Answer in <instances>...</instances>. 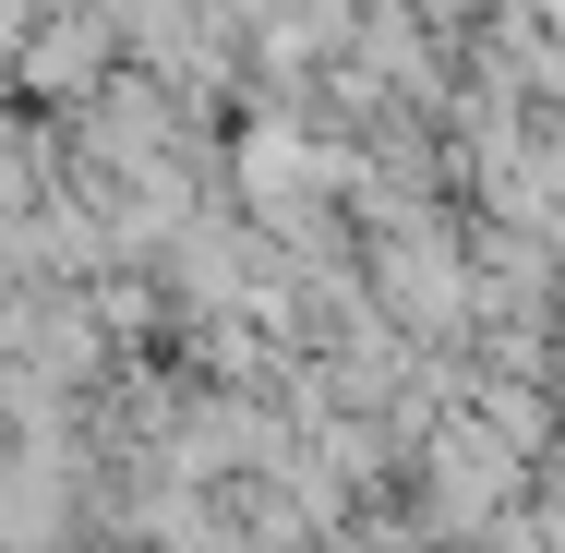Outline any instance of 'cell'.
I'll use <instances>...</instances> for the list:
<instances>
[{"label":"cell","mask_w":565,"mask_h":553,"mask_svg":"<svg viewBox=\"0 0 565 553\" xmlns=\"http://www.w3.org/2000/svg\"><path fill=\"white\" fill-rule=\"evenodd\" d=\"M518 481H530V434L481 397V410H457L446 434L422 445V493H434V530H493L505 506H518Z\"/></svg>","instance_id":"1"},{"label":"cell","mask_w":565,"mask_h":553,"mask_svg":"<svg viewBox=\"0 0 565 553\" xmlns=\"http://www.w3.org/2000/svg\"><path fill=\"white\" fill-rule=\"evenodd\" d=\"M373 289H385V313H397L409 337H457L469 301H481L457 228H434V217H385V241H373Z\"/></svg>","instance_id":"2"},{"label":"cell","mask_w":565,"mask_h":553,"mask_svg":"<svg viewBox=\"0 0 565 553\" xmlns=\"http://www.w3.org/2000/svg\"><path fill=\"white\" fill-rule=\"evenodd\" d=\"M422 12H434V24H469V0H422Z\"/></svg>","instance_id":"3"}]
</instances>
